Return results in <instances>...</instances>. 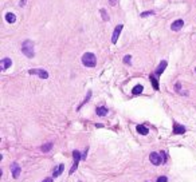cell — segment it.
Returning a JSON list of instances; mask_svg holds the SVG:
<instances>
[{"instance_id": "5", "label": "cell", "mask_w": 196, "mask_h": 182, "mask_svg": "<svg viewBox=\"0 0 196 182\" xmlns=\"http://www.w3.org/2000/svg\"><path fill=\"white\" fill-rule=\"evenodd\" d=\"M149 159H151V162L153 163L154 166H158L161 162H164V159H161V154H158V153H151Z\"/></svg>"}, {"instance_id": "23", "label": "cell", "mask_w": 196, "mask_h": 182, "mask_svg": "<svg viewBox=\"0 0 196 182\" xmlns=\"http://www.w3.org/2000/svg\"><path fill=\"white\" fill-rule=\"evenodd\" d=\"M42 182H52V178L51 177H47V178H45Z\"/></svg>"}, {"instance_id": "26", "label": "cell", "mask_w": 196, "mask_h": 182, "mask_svg": "<svg viewBox=\"0 0 196 182\" xmlns=\"http://www.w3.org/2000/svg\"><path fill=\"white\" fill-rule=\"evenodd\" d=\"M109 3H110V5H116L117 4V0H109Z\"/></svg>"}, {"instance_id": "27", "label": "cell", "mask_w": 196, "mask_h": 182, "mask_svg": "<svg viewBox=\"0 0 196 182\" xmlns=\"http://www.w3.org/2000/svg\"><path fill=\"white\" fill-rule=\"evenodd\" d=\"M195 72H196V69H195Z\"/></svg>"}, {"instance_id": "15", "label": "cell", "mask_w": 196, "mask_h": 182, "mask_svg": "<svg viewBox=\"0 0 196 182\" xmlns=\"http://www.w3.org/2000/svg\"><path fill=\"white\" fill-rule=\"evenodd\" d=\"M142 90H144V87H142L141 85H137V86H135V87H133L132 94H133V95H140V94L142 92Z\"/></svg>"}, {"instance_id": "11", "label": "cell", "mask_w": 196, "mask_h": 182, "mask_svg": "<svg viewBox=\"0 0 196 182\" xmlns=\"http://www.w3.org/2000/svg\"><path fill=\"white\" fill-rule=\"evenodd\" d=\"M185 133V127L179 123H173V134H184Z\"/></svg>"}, {"instance_id": "16", "label": "cell", "mask_w": 196, "mask_h": 182, "mask_svg": "<svg viewBox=\"0 0 196 182\" xmlns=\"http://www.w3.org/2000/svg\"><path fill=\"white\" fill-rule=\"evenodd\" d=\"M149 79H151V82H152V85H153L154 90H158V81H157L156 75H151V76H149Z\"/></svg>"}, {"instance_id": "10", "label": "cell", "mask_w": 196, "mask_h": 182, "mask_svg": "<svg viewBox=\"0 0 196 182\" xmlns=\"http://www.w3.org/2000/svg\"><path fill=\"white\" fill-rule=\"evenodd\" d=\"M167 64H168V63H167V60H163L160 64H158V67L156 69V71H154V74H156L157 76H160L161 74L164 72V70L167 69Z\"/></svg>"}, {"instance_id": "19", "label": "cell", "mask_w": 196, "mask_h": 182, "mask_svg": "<svg viewBox=\"0 0 196 182\" xmlns=\"http://www.w3.org/2000/svg\"><path fill=\"white\" fill-rule=\"evenodd\" d=\"M51 147H52V143H46V145H43L42 146V152H45V153H47L51 150Z\"/></svg>"}, {"instance_id": "18", "label": "cell", "mask_w": 196, "mask_h": 182, "mask_svg": "<svg viewBox=\"0 0 196 182\" xmlns=\"http://www.w3.org/2000/svg\"><path fill=\"white\" fill-rule=\"evenodd\" d=\"M99 12H101V16H102V19H104L105 21H108L109 19H110V18H109V15L106 14V10H105V8H101Z\"/></svg>"}, {"instance_id": "3", "label": "cell", "mask_w": 196, "mask_h": 182, "mask_svg": "<svg viewBox=\"0 0 196 182\" xmlns=\"http://www.w3.org/2000/svg\"><path fill=\"white\" fill-rule=\"evenodd\" d=\"M73 157H74V165H73V168L70 169L69 174H73V173L77 170V168H78V163H79L81 159H82V155H81V153L78 152V150H74V152H73Z\"/></svg>"}, {"instance_id": "25", "label": "cell", "mask_w": 196, "mask_h": 182, "mask_svg": "<svg viewBox=\"0 0 196 182\" xmlns=\"http://www.w3.org/2000/svg\"><path fill=\"white\" fill-rule=\"evenodd\" d=\"M86 155H88V149L83 152V154H82V159H86Z\"/></svg>"}, {"instance_id": "13", "label": "cell", "mask_w": 196, "mask_h": 182, "mask_svg": "<svg viewBox=\"0 0 196 182\" xmlns=\"http://www.w3.org/2000/svg\"><path fill=\"white\" fill-rule=\"evenodd\" d=\"M63 169H65V165H62V163H61V165H58V168L54 170V173H52V177H54V178L59 177V175L62 174V171H63Z\"/></svg>"}, {"instance_id": "9", "label": "cell", "mask_w": 196, "mask_h": 182, "mask_svg": "<svg viewBox=\"0 0 196 182\" xmlns=\"http://www.w3.org/2000/svg\"><path fill=\"white\" fill-rule=\"evenodd\" d=\"M0 66H2V71H5L8 67L12 66V60L10 58H4V59H2V62H0Z\"/></svg>"}, {"instance_id": "22", "label": "cell", "mask_w": 196, "mask_h": 182, "mask_svg": "<svg viewBox=\"0 0 196 182\" xmlns=\"http://www.w3.org/2000/svg\"><path fill=\"white\" fill-rule=\"evenodd\" d=\"M157 182H168V180H167V177H164V175H163V177H158L157 178Z\"/></svg>"}, {"instance_id": "2", "label": "cell", "mask_w": 196, "mask_h": 182, "mask_svg": "<svg viewBox=\"0 0 196 182\" xmlns=\"http://www.w3.org/2000/svg\"><path fill=\"white\" fill-rule=\"evenodd\" d=\"M22 52L27 58H34V55H35V52H34V43L31 40H24L23 44H22Z\"/></svg>"}, {"instance_id": "14", "label": "cell", "mask_w": 196, "mask_h": 182, "mask_svg": "<svg viewBox=\"0 0 196 182\" xmlns=\"http://www.w3.org/2000/svg\"><path fill=\"white\" fill-rule=\"evenodd\" d=\"M5 20H7V23H15L16 21V16H15V14H12V12H8V14H5Z\"/></svg>"}, {"instance_id": "4", "label": "cell", "mask_w": 196, "mask_h": 182, "mask_svg": "<svg viewBox=\"0 0 196 182\" xmlns=\"http://www.w3.org/2000/svg\"><path fill=\"white\" fill-rule=\"evenodd\" d=\"M28 74H31V75H38L39 78L42 79H47L48 78V72L45 70H39V69H32L28 71Z\"/></svg>"}, {"instance_id": "7", "label": "cell", "mask_w": 196, "mask_h": 182, "mask_svg": "<svg viewBox=\"0 0 196 182\" xmlns=\"http://www.w3.org/2000/svg\"><path fill=\"white\" fill-rule=\"evenodd\" d=\"M11 170H12V177L14 178H18L20 175V171H22V169L19 168V165H18L16 162H14L12 163V166H11Z\"/></svg>"}, {"instance_id": "17", "label": "cell", "mask_w": 196, "mask_h": 182, "mask_svg": "<svg viewBox=\"0 0 196 182\" xmlns=\"http://www.w3.org/2000/svg\"><path fill=\"white\" fill-rule=\"evenodd\" d=\"M137 131H138L141 135H147L148 133H149L148 129L145 127V126H142V125H138V126H137Z\"/></svg>"}, {"instance_id": "21", "label": "cell", "mask_w": 196, "mask_h": 182, "mask_svg": "<svg viewBox=\"0 0 196 182\" xmlns=\"http://www.w3.org/2000/svg\"><path fill=\"white\" fill-rule=\"evenodd\" d=\"M130 60H132V56H130V55H125V56H124V63L130 64Z\"/></svg>"}, {"instance_id": "20", "label": "cell", "mask_w": 196, "mask_h": 182, "mask_svg": "<svg viewBox=\"0 0 196 182\" xmlns=\"http://www.w3.org/2000/svg\"><path fill=\"white\" fill-rule=\"evenodd\" d=\"M149 15H154V12L153 11H145L141 14V18H147V16H149Z\"/></svg>"}, {"instance_id": "24", "label": "cell", "mask_w": 196, "mask_h": 182, "mask_svg": "<svg viewBox=\"0 0 196 182\" xmlns=\"http://www.w3.org/2000/svg\"><path fill=\"white\" fill-rule=\"evenodd\" d=\"M26 2H27V0H20L19 5H20V7H24V5H26Z\"/></svg>"}, {"instance_id": "12", "label": "cell", "mask_w": 196, "mask_h": 182, "mask_svg": "<svg viewBox=\"0 0 196 182\" xmlns=\"http://www.w3.org/2000/svg\"><path fill=\"white\" fill-rule=\"evenodd\" d=\"M95 113H97L98 117H105V115H108V109L105 106H99V107H97Z\"/></svg>"}, {"instance_id": "1", "label": "cell", "mask_w": 196, "mask_h": 182, "mask_svg": "<svg viewBox=\"0 0 196 182\" xmlns=\"http://www.w3.org/2000/svg\"><path fill=\"white\" fill-rule=\"evenodd\" d=\"M82 63L86 67H94L97 64V58H95V55L93 52H86L82 56Z\"/></svg>"}, {"instance_id": "6", "label": "cell", "mask_w": 196, "mask_h": 182, "mask_svg": "<svg viewBox=\"0 0 196 182\" xmlns=\"http://www.w3.org/2000/svg\"><path fill=\"white\" fill-rule=\"evenodd\" d=\"M124 28V26L122 24H118V26L114 28V32H113V36H111V43H114L116 44L117 40H118V36H120V34H121V31H122Z\"/></svg>"}, {"instance_id": "8", "label": "cell", "mask_w": 196, "mask_h": 182, "mask_svg": "<svg viewBox=\"0 0 196 182\" xmlns=\"http://www.w3.org/2000/svg\"><path fill=\"white\" fill-rule=\"evenodd\" d=\"M183 26H184V20L181 19H177L172 23V26H171V30L172 31H179L180 28H183Z\"/></svg>"}]
</instances>
